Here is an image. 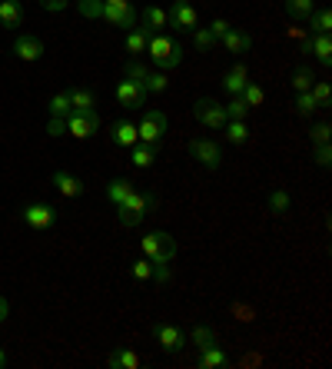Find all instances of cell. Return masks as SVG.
Returning a JSON list of instances; mask_svg holds the SVG:
<instances>
[{
  "instance_id": "cell-11",
  "label": "cell",
  "mask_w": 332,
  "mask_h": 369,
  "mask_svg": "<svg viewBox=\"0 0 332 369\" xmlns=\"http://www.w3.org/2000/svg\"><path fill=\"white\" fill-rule=\"evenodd\" d=\"M117 104L126 107V110H140L143 104H147V90H143V83L123 77L120 83H117Z\"/></svg>"
},
{
  "instance_id": "cell-2",
  "label": "cell",
  "mask_w": 332,
  "mask_h": 369,
  "mask_svg": "<svg viewBox=\"0 0 332 369\" xmlns=\"http://www.w3.org/2000/svg\"><path fill=\"white\" fill-rule=\"evenodd\" d=\"M147 54L153 57V63H156L160 70H173V67L183 63V47L176 44L173 37H166V33H150Z\"/></svg>"
},
{
  "instance_id": "cell-15",
  "label": "cell",
  "mask_w": 332,
  "mask_h": 369,
  "mask_svg": "<svg viewBox=\"0 0 332 369\" xmlns=\"http://www.w3.org/2000/svg\"><path fill=\"white\" fill-rule=\"evenodd\" d=\"M50 183L60 190V197H67V200H76V197H83V183L76 180L74 173H67V170H57L53 177H50Z\"/></svg>"
},
{
  "instance_id": "cell-28",
  "label": "cell",
  "mask_w": 332,
  "mask_h": 369,
  "mask_svg": "<svg viewBox=\"0 0 332 369\" xmlns=\"http://www.w3.org/2000/svg\"><path fill=\"white\" fill-rule=\"evenodd\" d=\"M240 97H242V104H246L249 110H256V107H263V100H266V90H263L259 83H253V80H249V83L242 87Z\"/></svg>"
},
{
  "instance_id": "cell-19",
  "label": "cell",
  "mask_w": 332,
  "mask_h": 369,
  "mask_svg": "<svg viewBox=\"0 0 332 369\" xmlns=\"http://www.w3.org/2000/svg\"><path fill=\"white\" fill-rule=\"evenodd\" d=\"M219 44L226 47L229 54H246V50L253 47V37H249L246 31H233V27H229V31L219 37Z\"/></svg>"
},
{
  "instance_id": "cell-36",
  "label": "cell",
  "mask_w": 332,
  "mask_h": 369,
  "mask_svg": "<svg viewBox=\"0 0 332 369\" xmlns=\"http://www.w3.org/2000/svg\"><path fill=\"white\" fill-rule=\"evenodd\" d=\"M223 110H226V120H246L249 117V107L242 104V97H233Z\"/></svg>"
},
{
  "instance_id": "cell-37",
  "label": "cell",
  "mask_w": 332,
  "mask_h": 369,
  "mask_svg": "<svg viewBox=\"0 0 332 369\" xmlns=\"http://www.w3.org/2000/svg\"><path fill=\"white\" fill-rule=\"evenodd\" d=\"M316 100H313V93L306 90V93H296V113H299V117H313V113H316Z\"/></svg>"
},
{
  "instance_id": "cell-20",
  "label": "cell",
  "mask_w": 332,
  "mask_h": 369,
  "mask_svg": "<svg viewBox=\"0 0 332 369\" xmlns=\"http://www.w3.org/2000/svg\"><path fill=\"white\" fill-rule=\"evenodd\" d=\"M246 83H249V74H246L242 63H236L233 70H226V77H223V90H226L229 97H240Z\"/></svg>"
},
{
  "instance_id": "cell-9",
  "label": "cell",
  "mask_w": 332,
  "mask_h": 369,
  "mask_svg": "<svg viewBox=\"0 0 332 369\" xmlns=\"http://www.w3.org/2000/svg\"><path fill=\"white\" fill-rule=\"evenodd\" d=\"M153 336H156L163 353H180L183 346H186V333L173 323H153Z\"/></svg>"
},
{
  "instance_id": "cell-3",
  "label": "cell",
  "mask_w": 332,
  "mask_h": 369,
  "mask_svg": "<svg viewBox=\"0 0 332 369\" xmlns=\"http://www.w3.org/2000/svg\"><path fill=\"white\" fill-rule=\"evenodd\" d=\"M153 206H156V197H153V193L133 190L123 203H117V220H120L123 227H136V223H143V216L150 213Z\"/></svg>"
},
{
  "instance_id": "cell-39",
  "label": "cell",
  "mask_w": 332,
  "mask_h": 369,
  "mask_svg": "<svg viewBox=\"0 0 332 369\" xmlns=\"http://www.w3.org/2000/svg\"><path fill=\"white\" fill-rule=\"evenodd\" d=\"M193 44H197L199 50H210V47H216L219 40L210 33V27H197V31H193Z\"/></svg>"
},
{
  "instance_id": "cell-21",
  "label": "cell",
  "mask_w": 332,
  "mask_h": 369,
  "mask_svg": "<svg viewBox=\"0 0 332 369\" xmlns=\"http://www.w3.org/2000/svg\"><path fill=\"white\" fill-rule=\"evenodd\" d=\"M153 160H156V143H133L130 147V163L140 170L153 167Z\"/></svg>"
},
{
  "instance_id": "cell-16",
  "label": "cell",
  "mask_w": 332,
  "mask_h": 369,
  "mask_svg": "<svg viewBox=\"0 0 332 369\" xmlns=\"http://www.w3.org/2000/svg\"><path fill=\"white\" fill-rule=\"evenodd\" d=\"M233 359H229L226 350H219L216 343L213 346H206V350H199V359H197V366L199 369H226Z\"/></svg>"
},
{
  "instance_id": "cell-6",
  "label": "cell",
  "mask_w": 332,
  "mask_h": 369,
  "mask_svg": "<svg viewBox=\"0 0 332 369\" xmlns=\"http://www.w3.org/2000/svg\"><path fill=\"white\" fill-rule=\"evenodd\" d=\"M166 27H173V31H180V33H193L199 27L197 7L193 3H173L166 10Z\"/></svg>"
},
{
  "instance_id": "cell-14",
  "label": "cell",
  "mask_w": 332,
  "mask_h": 369,
  "mask_svg": "<svg viewBox=\"0 0 332 369\" xmlns=\"http://www.w3.org/2000/svg\"><path fill=\"white\" fill-rule=\"evenodd\" d=\"M110 143H113V147H123V150H130L133 143H140L136 123L133 120H117L110 126Z\"/></svg>"
},
{
  "instance_id": "cell-30",
  "label": "cell",
  "mask_w": 332,
  "mask_h": 369,
  "mask_svg": "<svg viewBox=\"0 0 332 369\" xmlns=\"http://www.w3.org/2000/svg\"><path fill=\"white\" fill-rule=\"evenodd\" d=\"M313 10H316L313 0H286V14L292 17V20H309Z\"/></svg>"
},
{
  "instance_id": "cell-7",
  "label": "cell",
  "mask_w": 332,
  "mask_h": 369,
  "mask_svg": "<svg viewBox=\"0 0 332 369\" xmlns=\"http://www.w3.org/2000/svg\"><path fill=\"white\" fill-rule=\"evenodd\" d=\"M97 130H100V117H97V110H87V113L70 110V113H67V133H74L76 140H90Z\"/></svg>"
},
{
  "instance_id": "cell-34",
  "label": "cell",
  "mask_w": 332,
  "mask_h": 369,
  "mask_svg": "<svg viewBox=\"0 0 332 369\" xmlns=\"http://www.w3.org/2000/svg\"><path fill=\"white\" fill-rule=\"evenodd\" d=\"M289 83H292V90H296V93L313 90V70H309V67H299V70L292 74V80H289Z\"/></svg>"
},
{
  "instance_id": "cell-40",
  "label": "cell",
  "mask_w": 332,
  "mask_h": 369,
  "mask_svg": "<svg viewBox=\"0 0 332 369\" xmlns=\"http://www.w3.org/2000/svg\"><path fill=\"white\" fill-rule=\"evenodd\" d=\"M153 270H156V266H153L150 260H136L133 266H130V273H133V277L140 279V283H147V279H153Z\"/></svg>"
},
{
  "instance_id": "cell-1",
  "label": "cell",
  "mask_w": 332,
  "mask_h": 369,
  "mask_svg": "<svg viewBox=\"0 0 332 369\" xmlns=\"http://www.w3.org/2000/svg\"><path fill=\"white\" fill-rule=\"evenodd\" d=\"M76 10L83 17H100L113 27H136V10L126 3V7H113V3H103V0H76Z\"/></svg>"
},
{
  "instance_id": "cell-22",
  "label": "cell",
  "mask_w": 332,
  "mask_h": 369,
  "mask_svg": "<svg viewBox=\"0 0 332 369\" xmlns=\"http://www.w3.org/2000/svg\"><path fill=\"white\" fill-rule=\"evenodd\" d=\"M147 40H150V31H147V27H130V31H126V54H133V57L147 54Z\"/></svg>"
},
{
  "instance_id": "cell-17",
  "label": "cell",
  "mask_w": 332,
  "mask_h": 369,
  "mask_svg": "<svg viewBox=\"0 0 332 369\" xmlns=\"http://www.w3.org/2000/svg\"><path fill=\"white\" fill-rule=\"evenodd\" d=\"M106 366L110 369H140L143 359H140V353H133L130 346H120V350H113V353L106 356Z\"/></svg>"
},
{
  "instance_id": "cell-44",
  "label": "cell",
  "mask_w": 332,
  "mask_h": 369,
  "mask_svg": "<svg viewBox=\"0 0 332 369\" xmlns=\"http://www.w3.org/2000/svg\"><path fill=\"white\" fill-rule=\"evenodd\" d=\"M316 163H319V167H329V163H332L329 143H319V147H316Z\"/></svg>"
},
{
  "instance_id": "cell-10",
  "label": "cell",
  "mask_w": 332,
  "mask_h": 369,
  "mask_svg": "<svg viewBox=\"0 0 332 369\" xmlns=\"http://www.w3.org/2000/svg\"><path fill=\"white\" fill-rule=\"evenodd\" d=\"M20 216H24V223H27L31 230H50V227L57 223V210H53L50 203H31Z\"/></svg>"
},
{
  "instance_id": "cell-31",
  "label": "cell",
  "mask_w": 332,
  "mask_h": 369,
  "mask_svg": "<svg viewBox=\"0 0 332 369\" xmlns=\"http://www.w3.org/2000/svg\"><path fill=\"white\" fill-rule=\"evenodd\" d=\"M289 206H292V197H289L286 190H272L269 193V210L276 216H283V213H289Z\"/></svg>"
},
{
  "instance_id": "cell-49",
  "label": "cell",
  "mask_w": 332,
  "mask_h": 369,
  "mask_svg": "<svg viewBox=\"0 0 332 369\" xmlns=\"http://www.w3.org/2000/svg\"><path fill=\"white\" fill-rule=\"evenodd\" d=\"M0 366H7V356H3V350H0Z\"/></svg>"
},
{
  "instance_id": "cell-45",
  "label": "cell",
  "mask_w": 332,
  "mask_h": 369,
  "mask_svg": "<svg viewBox=\"0 0 332 369\" xmlns=\"http://www.w3.org/2000/svg\"><path fill=\"white\" fill-rule=\"evenodd\" d=\"M226 31H229V24H226V20H213V24H210V33L216 37V40H219V37H223Z\"/></svg>"
},
{
  "instance_id": "cell-4",
  "label": "cell",
  "mask_w": 332,
  "mask_h": 369,
  "mask_svg": "<svg viewBox=\"0 0 332 369\" xmlns=\"http://www.w3.org/2000/svg\"><path fill=\"white\" fill-rule=\"evenodd\" d=\"M143 256L150 263H156V266H166V263L176 256V240L163 230L147 233V236H143Z\"/></svg>"
},
{
  "instance_id": "cell-27",
  "label": "cell",
  "mask_w": 332,
  "mask_h": 369,
  "mask_svg": "<svg viewBox=\"0 0 332 369\" xmlns=\"http://www.w3.org/2000/svg\"><path fill=\"white\" fill-rule=\"evenodd\" d=\"M223 130H226V140L233 143V147H242V143L249 140V126H246L242 120H226Z\"/></svg>"
},
{
  "instance_id": "cell-26",
  "label": "cell",
  "mask_w": 332,
  "mask_h": 369,
  "mask_svg": "<svg viewBox=\"0 0 332 369\" xmlns=\"http://www.w3.org/2000/svg\"><path fill=\"white\" fill-rule=\"evenodd\" d=\"M133 190H136V186L130 183V180H110V183H106V200L117 206V203H123L130 193H133Z\"/></svg>"
},
{
  "instance_id": "cell-42",
  "label": "cell",
  "mask_w": 332,
  "mask_h": 369,
  "mask_svg": "<svg viewBox=\"0 0 332 369\" xmlns=\"http://www.w3.org/2000/svg\"><path fill=\"white\" fill-rule=\"evenodd\" d=\"M329 133H332L329 123H316V126L309 130V140H313V143L319 147V143H329Z\"/></svg>"
},
{
  "instance_id": "cell-8",
  "label": "cell",
  "mask_w": 332,
  "mask_h": 369,
  "mask_svg": "<svg viewBox=\"0 0 332 369\" xmlns=\"http://www.w3.org/2000/svg\"><path fill=\"white\" fill-rule=\"evenodd\" d=\"M136 133H140V143H160L166 133V113L160 110H147L143 120L136 123Z\"/></svg>"
},
{
  "instance_id": "cell-24",
  "label": "cell",
  "mask_w": 332,
  "mask_h": 369,
  "mask_svg": "<svg viewBox=\"0 0 332 369\" xmlns=\"http://www.w3.org/2000/svg\"><path fill=\"white\" fill-rule=\"evenodd\" d=\"M306 47L316 54L319 63H326V67L332 63V40H329V33H316V37H313V40H309Z\"/></svg>"
},
{
  "instance_id": "cell-48",
  "label": "cell",
  "mask_w": 332,
  "mask_h": 369,
  "mask_svg": "<svg viewBox=\"0 0 332 369\" xmlns=\"http://www.w3.org/2000/svg\"><path fill=\"white\" fill-rule=\"evenodd\" d=\"M103 3H113V7H126L130 0H103Z\"/></svg>"
},
{
  "instance_id": "cell-41",
  "label": "cell",
  "mask_w": 332,
  "mask_h": 369,
  "mask_svg": "<svg viewBox=\"0 0 332 369\" xmlns=\"http://www.w3.org/2000/svg\"><path fill=\"white\" fill-rule=\"evenodd\" d=\"M147 74H150V70H147V67H143L140 60H130V63H126V74H123V77H126V80H136V83H143V80H147Z\"/></svg>"
},
{
  "instance_id": "cell-13",
  "label": "cell",
  "mask_w": 332,
  "mask_h": 369,
  "mask_svg": "<svg viewBox=\"0 0 332 369\" xmlns=\"http://www.w3.org/2000/svg\"><path fill=\"white\" fill-rule=\"evenodd\" d=\"M14 54L24 63H33V60H40L47 50H44V40H40V37H33V33H20V37L14 40Z\"/></svg>"
},
{
  "instance_id": "cell-33",
  "label": "cell",
  "mask_w": 332,
  "mask_h": 369,
  "mask_svg": "<svg viewBox=\"0 0 332 369\" xmlns=\"http://www.w3.org/2000/svg\"><path fill=\"white\" fill-rule=\"evenodd\" d=\"M313 100H316V107L319 110H329V104H332V90H329V83L326 80H319V83H313Z\"/></svg>"
},
{
  "instance_id": "cell-5",
  "label": "cell",
  "mask_w": 332,
  "mask_h": 369,
  "mask_svg": "<svg viewBox=\"0 0 332 369\" xmlns=\"http://www.w3.org/2000/svg\"><path fill=\"white\" fill-rule=\"evenodd\" d=\"M193 117H197L206 130H223L226 126V110L219 100H213V97H199L197 104H193Z\"/></svg>"
},
{
  "instance_id": "cell-23",
  "label": "cell",
  "mask_w": 332,
  "mask_h": 369,
  "mask_svg": "<svg viewBox=\"0 0 332 369\" xmlns=\"http://www.w3.org/2000/svg\"><path fill=\"white\" fill-rule=\"evenodd\" d=\"M67 97H70V110H76V113L97 110V97H93L90 90H83V87H76V90H67Z\"/></svg>"
},
{
  "instance_id": "cell-43",
  "label": "cell",
  "mask_w": 332,
  "mask_h": 369,
  "mask_svg": "<svg viewBox=\"0 0 332 369\" xmlns=\"http://www.w3.org/2000/svg\"><path fill=\"white\" fill-rule=\"evenodd\" d=\"M47 133H50V137H63V133H67V117H50Z\"/></svg>"
},
{
  "instance_id": "cell-32",
  "label": "cell",
  "mask_w": 332,
  "mask_h": 369,
  "mask_svg": "<svg viewBox=\"0 0 332 369\" xmlns=\"http://www.w3.org/2000/svg\"><path fill=\"white\" fill-rule=\"evenodd\" d=\"M190 339H193V346H197V350H206V346H213V343H216V333H213L210 326H193Z\"/></svg>"
},
{
  "instance_id": "cell-46",
  "label": "cell",
  "mask_w": 332,
  "mask_h": 369,
  "mask_svg": "<svg viewBox=\"0 0 332 369\" xmlns=\"http://www.w3.org/2000/svg\"><path fill=\"white\" fill-rule=\"evenodd\" d=\"M40 3H44V10H53V14H57V10H63L70 0H40Z\"/></svg>"
},
{
  "instance_id": "cell-12",
  "label": "cell",
  "mask_w": 332,
  "mask_h": 369,
  "mask_svg": "<svg viewBox=\"0 0 332 369\" xmlns=\"http://www.w3.org/2000/svg\"><path fill=\"white\" fill-rule=\"evenodd\" d=\"M190 154H193V160H199L206 170H219V163H223V154H219V147L213 143V140L199 137L190 143Z\"/></svg>"
},
{
  "instance_id": "cell-29",
  "label": "cell",
  "mask_w": 332,
  "mask_h": 369,
  "mask_svg": "<svg viewBox=\"0 0 332 369\" xmlns=\"http://www.w3.org/2000/svg\"><path fill=\"white\" fill-rule=\"evenodd\" d=\"M309 24H313V33H329L332 31V10L329 7H319L309 14Z\"/></svg>"
},
{
  "instance_id": "cell-18",
  "label": "cell",
  "mask_w": 332,
  "mask_h": 369,
  "mask_svg": "<svg viewBox=\"0 0 332 369\" xmlns=\"http://www.w3.org/2000/svg\"><path fill=\"white\" fill-rule=\"evenodd\" d=\"M20 20H24L20 0H0V27L3 31H14V27H20Z\"/></svg>"
},
{
  "instance_id": "cell-50",
  "label": "cell",
  "mask_w": 332,
  "mask_h": 369,
  "mask_svg": "<svg viewBox=\"0 0 332 369\" xmlns=\"http://www.w3.org/2000/svg\"><path fill=\"white\" fill-rule=\"evenodd\" d=\"M173 3H190V0H173Z\"/></svg>"
},
{
  "instance_id": "cell-35",
  "label": "cell",
  "mask_w": 332,
  "mask_h": 369,
  "mask_svg": "<svg viewBox=\"0 0 332 369\" xmlns=\"http://www.w3.org/2000/svg\"><path fill=\"white\" fill-rule=\"evenodd\" d=\"M143 90H147V93H166V90H169V77H166V74H147Z\"/></svg>"
},
{
  "instance_id": "cell-38",
  "label": "cell",
  "mask_w": 332,
  "mask_h": 369,
  "mask_svg": "<svg viewBox=\"0 0 332 369\" xmlns=\"http://www.w3.org/2000/svg\"><path fill=\"white\" fill-rule=\"evenodd\" d=\"M67 113H70V97H67V90H63L50 100V117H67Z\"/></svg>"
},
{
  "instance_id": "cell-25",
  "label": "cell",
  "mask_w": 332,
  "mask_h": 369,
  "mask_svg": "<svg viewBox=\"0 0 332 369\" xmlns=\"http://www.w3.org/2000/svg\"><path fill=\"white\" fill-rule=\"evenodd\" d=\"M143 27L150 33H163L166 31V10L163 7H147V10H143Z\"/></svg>"
},
{
  "instance_id": "cell-47",
  "label": "cell",
  "mask_w": 332,
  "mask_h": 369,
  "mask_svg": "<svg viewBox=\"0 0 332 369\" xmlns=\"http://www.w3.org/2000/svg\"><path fill=\"white\" fill-rule=\"evenodd\" d=\"M10 316V303H7V296H0V323Z\"/></svg>"
}]
</instances>
